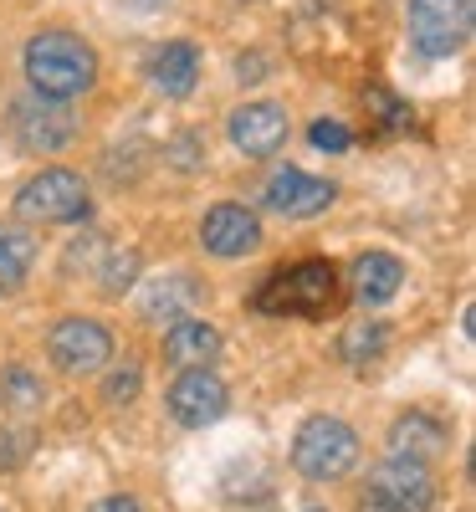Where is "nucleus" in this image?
Returning <instances> with one entry per match:
<instances>
[{
  "mask_svg": "<svg viewBox=\"0 0 476 512\" xmlns=\"http://www.w3.org/2000/svg\"><path fill=\"white\" fill-rule=\"evenodd\" d=\"M200 303H205V287H200L190 272H169V277L149 282V292H144V318H149V323H164V318H169V328H175V323H185Z\"/></svg>",
  "mask_w": 476,
  "mask_h": 512,
  "instance_id": "nucleus-14",
  "label": "nucleus"
},
{
  "mask_svg": "<svg viewBox=\"0 0 476 512\" xmlns=\"http://www.w3.org/2000/svg\"><path fill=\"white\" fill-rule=\"evenodd\" d=\"M313 144L328 149V154H343V149L354 144V134H349L343 123H333V118H318V123H313Z\"/></svg>",
  "mask_w": 476,
  "mask_h": 512,
  "instance_id": "nucleus-23",
  "label": "nucleus"
},
{
  "mask_svg": "<svg viewBox=\"0 0 476 512\" xmlns=\"http://www.w3.org/2000/svg\"><path fill=\"white\" fill-rule=\"evenodd\" d=\"M169 415H175L180 425H190V431H200V425H215L226 415V384L215 379L210 369H185L175 384H169Z\"/></svg>",
  "mask_w": 476,
  "mask_h": 512,
  "instance_id": "nucleus-9",
  "label": "nucleus"
},
{
  "mask_svg": "<svg viewBox=\"0 0 476 512\" xmlns=\"http://www.w3.org/2000/svg\"><path fill=\"white\" fill-rule=\"evenodd\" d=\"M134 277H139V251L134 246H113L108 251V262H103V292H123V287H134Z\"/></svg>",
  "mask_w": 476,
  "mask_h": 512,
  "instance_id": "nucleus-21",
  "label": "nucleus"
},
{
  "mask_svg": "<svg viewBox=\"0 0 476 512\" xmlns=\"http://www.w3.org/2000/svg\"><path fill=\"white\" fill-rule=\"evenodd\" d=\"M164 354L169 364H185V369H205L215 354H221V333H215L205 318H185L164 333Z\"/></svg>",
  "mask_w": 476,
  "mask_h": 512,
  "instance_id": "nucleus-17",
  "label": "nucleus"
},
{
  "mask_svg": "<svg viewBox=\"0 0 476 512\" xmlns=\"http://www.w3.org/2000/svg\"><path fill=\"white\" fill-rule=\"evenodd\" d=\"M354 461H359V436L349 420L338 415L302 420V431L292 441V466L308 482H338L343 472H354Z\"/></svg>",
  "mask_w": 476,
  "mask_h": 512,
  "instance_id": "nucleus-3",
  "label": "nucleus"
},
{
  "mask_svg": "<svg viewBox=\"0 0 476 512\" xmlns=\"http://www.w3.org/2000/svg\"><path fill=\"white\" fill-rule=\"evenodd\" d=\"M333 185L328 180H313V175H302V169H277V175L267 180L262 200L267 210H277V216L287 221H308V216H323V210L333 205Z\"/></svg>",
  "mask_w": 476,
  "mask_h": 512,
  "instance_id": "nucleus-10",
  "label": "nucleus"
},
{
  "mask_svg": "<svg viewBox=\"0 0 476 512\" xmlns=\"http://www.w3.org/2000/svg\"><path fill=\"white\" fill-rule=\"evenodd\" d=\"M88 185H82V175H72V169H41V175H31L16 195V216L21 221H41V226H57V221H82L88 216Z\"/></svg>",
  "mask_w": 476,
  "mask_h": 512,
  "instance_id": "nucleus-4",
  "label": "nucleus"
},
{
  "mask_svg": "<svg viewBox=\"0 0 476 512\" xmlns=\"http://www.w3.org/2000/svg\"><path fill=\"white\" fill-rule=\"evenodd\" d=\"M446 441H451V431L436 415H425V410H410V415H400L395 425H389V456H395V461L430 466V456H441Z\"/></svg>",
  "mask_w": 476,
  "mask_h": 512,
  "instance_id": "nucleus-13",
  "label": "nucleus"
},
{
  "mask_svg": "<svg viewBox=\"0 0 476 512\" xmlns=\"http://www.w3.org/2000/svg\"><path fill=\"white\" fill-rule=\"evenodd\" d=\"M118 6H128V11H164L169 0H118Z\"/></svg>",
  "mask_w": 476,
  "mask_h": 512,
  "instance_id": "nucleus-27",
  "label": "nucleus"
},
{
  "mask_svg": "<svg viewBox=\"0 0 476 512\" xmlns=\"http://www.w3.org/2000/svg\"><path fill=\"white\" fill-rule=\"evenodd\" d=\"M471 36V0H410V41L420 57H456Z\"/></svg>",
  "mask_w": 476,
  "mask_h": 512,
  "instance_id": "nucleus-6",
  "label": "nucleus"
},
{
  "mask_svg": "<svg viewBox=\"0 0 476 512\" xmlns=\"http://www.w3.org/2000/svg\"><path fill=\"white\" fill-rule=\"evenodd\" d=\"M200 241L215 256H246V251L262 246V221H256L246 205H215L200 226Z\"/></svg>",
  "mask_w": 476,
  "mask_h": 512,
  "instance_id": "nucleus-12",
  "label": "nucleus"
},
{
  "mask_svg": "<svg viewBox=\"0 0 476 512\" xmlns=\"http://www.w3.org/2000/svg\"><path fill=\"white\" fill-rule=\"evenodd\" d=\"M11 134L26 154H57L77 139V113L52 98H21L11 108Z\"/></svg>",
  "mask_w": 476,
  "mask_h": 512,
  "instance_id": "nucleus-7",
  "label": "nucleus"
},
{
  "mask_svg": "<svg viewBox=\"0 0 476 512\" xmlns=\"http://www.w3.org/2000/svg\"><path fill=\"white\" fill-rule=\"evenodd\" d=\"M26 77L36 98H52V103L82 98L98 82V52L72 31H36L26 41Z\"/></svg>",
  "mask_w": 476,
  "mask_h": 512,
  "instance_id": "nucleus-1",
  "label": "nucleus"
},
{
  "mask_svg": "<svg viewBox=\"0 0 476 512\" xmlns=\"http://www.w3.org/2000/svg\"><path fill=\"white\" fill-rule=\"evenodd\" d=\"M436 507V477L420 461H395L389 456L379 472L369 477L359 512H430Z\"/></svg>",
  "mask_w": 476,
  "mask_h": 512,
  "instance_id": "nucleus-5",
  "label": "nucleus"
},
{
  "mask_svg": "<svg viewBox=\"0 0 476 512\" xmlns=\"http://www.w3.org/2000/svg\"><path fill=\"white\" fill-rule=\"evenodd\" d=\"M149 82L164 98H185L200 82V52L190 41H164V47L149 57Z\"/></svg>",
  "mask_w": 476,
  "mask_h": 512,
  "instance_id": "nucleus-15",
  "label": "nucleus"
},
{
  "mask_svg": "<svg viewBox=\"0 0 476 512\" xmlns=\"http://www.w3.org/2000/svg\"><path fill=\"white\" fill-rule=\"evenodd\" d=\"M47 349H52V364L62 374H93L113 359V338L93 318H62L47 338Z\"/></svg>",
  "mask_w": 476,
  "mask_h": 512,
  "instance_id": "nucleus-8",
  "label": "nucleus"
},
{
  "mask_svg": "<svg viewBox=\"0 0 476 512\" xmlns=\"http://www.w3.org/2000/svg\"><path fill=\"white\" fill-rule=\"evenodd\" d=\"M231 144L246 159H267L287 144V113L277 103H246L231 113Z\"/></svg>",
  "mask_w": 476,
  "mask_h": 512,
  "instance_id": "nucleus-11",
  "label": "nucleus"
},
{
  "mask_svg": "<svg viewBox=\"0 0 476 512\" xmlns=\"http://www.w3.org/2000/svg\"><path fill=\"white\" fill-rule=\"evenodd\" d=\"M251 303L272 318H328L338 308V267L323 262V256L277 267V272H267L262 287H256Z\"/></svg>",
  "mask_w": 476,
  "mask_h": 512,
  "instance_id": "nucleus-2",
  "label": "nucleus"
},
{
  "mask_svg": "<svg viewBox=\"0 0 476 512\" xmlns=\"http://www.w3.org/2000/svg\"><path fill=\"white\" fill-rule=\"evenodd\" d=\"M405 287V262L389 251H369L354 262V297L364 308H384L389 297H395Z\"/></svg>",
  "mask_w": 476,
  "mask_h": 512,
  "instance_id": "nucleus-16",
  "label": "nucleus"
},
{
  "mask_svg": "<svg viewBox=\"0 0 476 512\" xmlns=\"http://www.w3.org/2000/svg\"><path fill=\"white\" fill-rule=\"evenodd\" d=\"M36 267V236L26 226H0V292H16Z\"/></svg>",
  "mask_w": 476,
  "mask_h": 512,
  "instance_id": "nucleus-18",
  "label": "nucleus"
},
{
  "mask_svg": "<svg viewBox=\"0 0 476 512\" xmlns=\"http://www.w3.org/2000/svg\"><path fill=\"white\" fill-rule=\"evenodd\" d=\"M139 384H144L139 364H118V369L108 374V384H103V400H108V405H134V400H139Z\"/></svg>",
  "mask_w": 476,
  "mask_h": 512,
  "instance_id": "nucleus-22",
  "label": "nucleus"
},
{
  "mask_svg": "<svg viewBox=\"0 0 476 512\" xmlns=\"http://www.w3.org/2000/svg\"><path fill=\"white\" fill-rule=\"evenodd\" d=\"M93 512H144V507H139L134 497H103V502H98Z\"/></svg>",
  "mask_w": 476,
  "mask_h": 512,
  "instance_id": "nucleus-25",
  "label": "nucleus"
},
{
  "mask_svg": "<svg viewBox=\"0 0 476 512\" xmlns=\"http://www.w3.org/2000/svg\"><path fill=\"white\" fill-rule=\"evenodd\" d=\"M0 400H6V410L26 415V410H36L41 400H47V390H41V379H36L31 369L11 364L6 374H0Z\"/></svg>",
  "mask_w": 476,
  "mask_h": 512,
  "instance_id": "nucleus-20",
  "label": "nucleus"
},
{
  "mask_svg": "<svg viewBox=\"0 0 476 512\" xmlns=\"http://www.w3.org/2000/svg\"><path fill=\"white\" fill-rule=\"evenodd\" d=\"M200 149H205V144H200L195 134H180V139L164 144V159L175 164V169H200Z\"/></svg>",
  "mask_w": 476,
  "mask_h": 512,
  "instance_id": "nucleus-24",
  "label": "nucleus"
},
{
  "mask_svg": "<svg viewBox=\"0 0 476 512\" xmlns=\"http://www.w3.org/2000/svg\"><path fill=\"white\" fill-rule=\"evenodd\" d=\"M236 67H241V72H236V77H241V82H262V77H267V72H262V67H267V62H262V57H251V62H246V57H241V62H236Z\"/></svg>",
  "mask_w": 476,
  "mask_h": 512,
  "instance_id": "nucleus-26",
  "label": "nucleus"
},
{
  "mask_svg": "<svg viewBox=\"0 0 476 512\" xmlns=\"http://www.w3.org/2000/svg\"><path fill=\"white\" fill-rule=\"evenodd\" d=\"M384 349H389V328H384V318H354L349 328H343V344H338V354L349 359L354 369L384 359Z\"/></svg>",
  "mask_w": 476,
  "mask_h": 512,
  "instance_id": "nucleus-19",
  "label": "nucleus"
}]
</instances>
